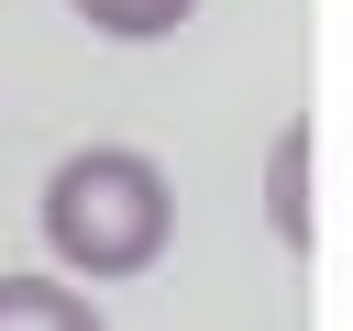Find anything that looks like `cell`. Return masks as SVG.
Wrapping results in <instances>:
<instances>
[{
	"instance_id": "1",
	"label": "cell",
	"mask_w": 353,
	"mask_h": 331,
	"mask_svg": "<svg viewBox=\"0 0 353 331\" xmlns=\"http://www.w3.org/2000/svg\"><path fill=\"white\" fill-rule=\"evenodd\" d=\"M33 232H44V265H66L77 287H121V276L165 265L176 188H165V166L143 143H77L33 188Z\"/></svg>"
},
{
	"instance_id": "2",
	"label": "cell",
	"mask_w": 353,
	"mask_h": 331,
	"mask_svg": "<svg viewBox=\"0 0 353 331\" xmlns=\"http://www.w3.org/2000/svg\"><path fill=\"white\" fill-rule=\"evenodd\" d=\"M309 188H320V132H309V121H287V132L265 143V232H276L287 254H309V243H320V199H309Z\"/></svg>"
},
{
	"instance_id": "3",
	"label": "cell",
	"mask_w": 353,
	"mask_h": 331,
	"mask_svg": "<svg viewBox=\"0 0 353 331\" xmlns=\"http://www.w3.org/2000/svg\"><path fill=\"white\" fill-rule=\"evenodd\" d=\"M0 331H110V320L66 265H33V276H0Z\"/></svg>"
},
{
	"instance_id": "4",
	"label": "cell",
	"mask_w": 353,
	"mask_h": 331,
	"mask_svg": "<svg viewBox=\"0 0 353 331\" xmlns=\"http://www.w3.org/2000/svg\"><path fill=\"white\" fill-rule=\"evenodd\" d=\"M88 33H110V44H165V33H188L199 22V0H66Z\"/></svg>"
}]
</instances>
